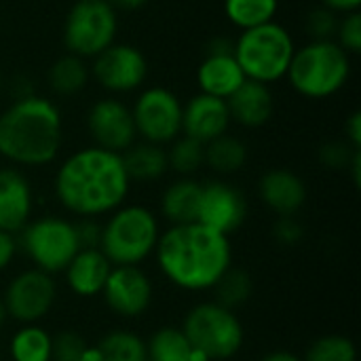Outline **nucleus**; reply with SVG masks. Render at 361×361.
I'll use <instances>...</instances> for the list:
<instances>
[{"label": "nucleus", "mask_w": 361, "mask_h": 361, "mask_svg": "<svg viewBox=\"0 0 361 361\" xmlns=\"http://www.w3.org/2000/svg\"><path fill=\"white\" fill-rule=\"evenodd\" d=\"M123 157L97 146L80 148L57 169L55 197L78 218H97L118 209L129 195Z\"/></svg>", "instance_id": "f257e3e1"}, {"label": "nucleus", "mask_w": 361, "mask_h": 361, "mask_svg": "<svg viewBox=\"0 0 361 361\" xmlns=\"http://www.w3.org/2000/svg\"><path fill=\"white\" fill-rule=\"evenodd\" d=\"M157 262L161 273L188 292L212 290L231 269L228 237L203 226L201 222L176 224L167 228L157 243Z\"/></svg>", "instance_id": "f03ea898"}, {"label": "nucleus", "mask_w": 361, "mask_h": 361, "mask_svg": "<svg viewBox=\"0 0 361 361\" xmlns=\"http://www.w3.org/2000/svg\"><path fill=\"white\" fill-rule=\"evenodd\" d=\"M61 148V114L51 99L17 97L0 114V157L15 165L40 167Z\"/></svg>", "instance_id": "7ed1b4c3"}, {"label": "nucleus", "mask_w": 361, "mask_h": 361, "mask_svg": "<svg viewBox=\"0 0 361 361\" xmlns=\"http://www.w3.org/2000/svg\"><path fill=\"white\" fill-rule=\"evenodd\" d=\"M351 76V55L336 40H311L294 51L286 78L309 99L338 93Z\"/></svg>", "instance_id": "20e7f679"}, {"label": "nucleus", "mask_w": 361, "mask_h": 361, "mask_svg": "<svg viewBox=\"0 0 361 361\" xmlns=\"http://www.w3.org/2000/svg\"><path fill=\"white\" fill-rule=\"evenodd\" d=\"M161 231L157 216L142 205H121L102 224L99 252L112 267H140L154 254Z\"/></svg>", "instance_id": "39448f33"}, {"label": "nucleus", "mask_w": 361, "mask_h": 361, "mask_svg": "<svg viewBox=\"0 0 361 361\" xmlns=\"http://www.w3.org/2000/svg\"><path fill=\"white\" fill-rule=\"evenodd\" d=\"M292 34L275 21L243 30L235 42V59L247 80L262 85L286 78L290 61L294 57Z\"/></svg>", "instance_id": "423d86ee"}, {"label": "nucleus", "mask_w": 361, "mask_h": 361, "mask_svg": "<svg viewBox=\"0 0 361 361\" xmlns=\"http://www.w3.org/2000/svg\"><path fill=\"white\" fill-rule=\"evenodd\" d=\"M192 351L203 361L228 360L243 345V326L235 311L218 302H201L192 307L182 324Z\"/></svg>", "instance_id": "0eeeda50"}, {"label": "nucleus", "mask_w": 361, "mask_h": 361, "mask_svg": "<svg viewBox=\"0 0 361 361\" xmlns=\"http://www.w3.org/2000/svg\"><path fill=\"white\" fill-rule=\"evenodd\" d=\"M118 30L116 8L106 0H76L63 23V44L76 57H95L108 49Z\"/></svg>", "instance_id": "6e6552de"}, {"label": "nucleus", "mask_w": 361, "mask_h": 361, "mask_svg": "<svg viewBox=\"0 0 361 361\" xmlns=\"http://www.w3.org/2000/svg\"><path fill=\"white\" fill-rule=\"evenodd\" d=\"M21 245L34 269L42 273H61L78 254L74 222L59 216H42L32 220L21 231Z\"/></svg>", "instance_id": "1a4fd4ad"}, {"label": "nucleus", "mask_w": 361, "mask_h": 361, "mask_svg": "<svg viewBox=\"0 0 361 361\" xmlns=\"http://www.w3.org/2000/svg\"><path fill=\"white\" fill-rule=\"evenodd\" d=\"M135 133L150 144H171L182 133V102L165 87L144 89L133 108Z\"/></svg>", "instance_id": "9d476101"}, {"label": "nucleus", "mask_w": 361, "mask_h": 361, "mask_svg": "<svg viewBox=\"0 0 361 361\" xmlns=\"http://www.w3.org/2000/svg\"><path fill=\"white\" fill-rule=\"evenodd\" d=\"M55 298L57 286L53 277L38 269H30L11 279L2 296V305L6 309V317L30 326L49 315Z\"/></svg>", "instance_id": "9b49d317"}, {"label": "nucleus", "mask_w": 361, "mask_h": 361, "mask_svg": "<svg viewBox=\"0 0 361 361\" xmlns=\"http://www.w3.org/2000/svg\"><path fill=\"white\" fill-rule=\"evenodd\" d=\"M91 72L104 89L112 93H127L142 87L148 74V63L137 47L112 42L93 57Z\"/></svg>", "instance_id": "f8f14e48"}, {"label": "nucleus", "mask_w": 361, "mask_h": 361, "mask_svg": "<svg viewBox=\"0 0 361 361\" xmlns=\"http://www.w3.org/2000/svg\"><path fill=\"white\" fill-rule=\"evenodd\" d=\"M87 129L97 148L116 154H123L137 137L131 108L114 97L99 99L91 106L87 114Z\"/></svg>", "instance_id": "ddd939ff"}, {"label": "nucleus", "mask_w": 361, "mask_h": 361, "mask_svg": "<svg viewBox=\"0 0 361 361\" xmlns=\"http://www.w3.org/2000/svg\"><path fill=\"white\" fill-rule=\"evenodd\" d=\"M102 296L114 315L135 319L150 309L152 281L140 267H112Z\"/></svg>", "instance_id": "4468645a"}, {"label": "nucleus", "mask_w": 361, "mask_h": 361, "mask_svg": "<svg viewBox=\"0 0 361 361\" xmlns=\"http://www.w3.org/2000/svg\"><path fill=\"white\" fill-rule=\"evenodd\" d=\"M245 216L247 203L237 186L222 180H212L203 184L197 222L228 237L243 224Z\"/></svg>", "instance_id": "2eb2a0df"}, {"label": "nucleus", "mask_w": 361, "mask_h": 361, "mask_svg": "<svg viewBox=\"0 0 361 361\" xmlns=\"http://www.w3.org/2000/svg\"><path fill=\"white\" fill-rule=\"evenodd\" d=\"M228 125L231 114L224 99L199 93L182 104V133L201 144L224 135Z\"/></svg>", "instance_id": "dca6fc26"}, {"label": "nucleus", "mask_w": 361, "mask_h": 361, "mask_svg": "<svg viewBox=\"0 0 361 361\" xmlns=\"http://www.w3.org/2000/svg\"><path fill=\"white\" fill-rule=\"evenodd\" d=\"M32 207L34 195L27 178L15 167L0 169V231L11 235L23 231L30 222Z\"/></svg>", "instance_id": "f3484780"}, {"label": "nucleus", "mask_w": 361, "mask_h": 361, "mask_svg": "<svg viewBox=\"0 0 361 361\" xmlns=\"http://www.w3.org/2000/svg\"><path fill=\"white\" fill-rule=\"evenodd\" d=\"M231 121L256 129L271 121L275 112V97L269 89V85L256 82V80H243L241 87L226 99Z\"/></svg>", "instance_id": "a211bd4d"}, {"label": "nucleus", "mask_w": 361, "mask_h": 361, "mask_svg": "<svg viewBox=\"0 0 361 361\" xmlns=\"http://www.w3.org/2000/svg\"><path fill=\"white\" fill-rule=\"evenodd\" d=\"M260 197L264 205L277 216H296L307 201V186L302 178L290 169H271L260 180Z\"/></svg>", "instance_id": "6ab92c4d"}, {"label": "nucleus", "mask_w": 361, "mask_h": 361, "mask_svg": "<svg viewBox=\"0 0 361 361\" xmlns=\"http://www.w3.org/2000/svg\"><path fill=\"white\" fill-rule=\"evenodd\" d=\"M112 264L99 250H78V254L63 269L68 288L80 298H93L102 294Z\"/></svg>", "instance_id": "aec40b11"}, {"label": "nucleus", "mask_w": 361, "mask_h": 361, "mask_svg": "<svg viewBox=\"0 0 361 361\" xmlns=\"http://www.w3.org/2000/svg\"><path fill=\"white\" fill-rule=\"evenodd\" d=\"M245 80L235 55H205L197 68V82L201 93L228 99Z\"/></svg>", "instance_id": "412c9836"}, {"label": "nucleus", "mask_w": 361, "mask_h": 361, "mask_svg": "<svg viewBox=\"0 0 361 361\" xmlns=\"http://www.w3.org/2000/svg\"><path fill=\"white\" fill-rule=\"evenodd\" d=\"M201 190H203V184L190 178L176 180L173 184L167 186L161 199V212L171 222V226L197 222L199 205H201Z\"/></svg>", "instance_id": "4be33fe9"}, {"label": "nucleus", "mask_w": 361, "mask_h": 361, "mask_svg": "<svg viewBox=\"0 0 361 361\" xmlns=\"http://www.w3.org/2000/svg\"><path fill=\"white\" fill-rule=\"evenodd\" d=\"M121 157L129 182H154L161 176H165V171L169 169L167 152L159 144H150V142L131 144Z\"/></svg>", "instance_id": "5701e85b"}, {"label": "nucleus", "mask_w": 361, "mask_h": 361, "mask_svg": "<svg viewBox=\"0 0 361 361\" xmlns=\"http://www.w3.org/2000/svg\"><path fill=\"white\" fill-rule=\"evenodd\" d=\"M146 357L148 361H192L197 360L188 338L184 336L182 328L165 326L157 330L150 341L146 343Z\"/></svg>", "instance_id": "b1692460"}, {"label": "nucleus", "mask_w": 361, "mask_h": 361, "mask_svg": "<svg viewBox=\"0 0 361 361\" xmlns=\"http://www.w3.org/2000/svg\"><path fill=\"white\" fill-rule=\"evenodd\" d=\"M205 163L216 173H235L247 163V146L235 135H220L205 144Z\"/></svg>", "instance_id": "393cba45"}, {"label": "nucleus", "mask_w": 361, "mask_h": 361, "mask_svg": "<svg viewBox=\"0 0 361 361\" xmlns=\"http://www.w3.org/2000/svg\"><path fill=\"white\" fill-rule=\"evenodd\" d=\"M89 82V68L82 57L72 53L59 57L49 70V85L59 95H74L82 91Z\"/></svg>", "instance_id": "a878e982"}, {"label": "nucleus", "mask_w": 361, "mask_h": 361, "mask_svg": "<svg viewBox=\"0 0 361 361\" xmlns=\"http://www.w3.org/2000/svg\"><path fill=\"white\" fill-rule=\"evenodd\" d=\"M102 361H148L146 341L129 330H112L97 343Z\"/></svg>", "instance_id": "bb28decb"}, {"label": "nucleus", "mask_w": 361, "mask_h": 361, "mask_svg": "<svg viewBox=\"0 0 361 361\" xmlns=\"http://www.w3.org/2000/svg\"><path fill=\"white\" fill-rule=\"evenodd\" d=\"M279 0H224V13L228 21L241 30H250L273 21Z\"/></svg>", "instance_id": "cd10ccee"}, {"label": "nucleus", "mask_w": 361, "mask_h": 361, "mask_svg": "<svg viewBox=\"0 0 361 361\" xmlns=\"http://www.w3.org/2000/svg\"><path fill=\"white\" fill-rule=\"evenodd\" d=\"M13 361H51V334L36 324L23 326L11 338Z\"/></svg>", "instance_id": "c85d7f7f"}, {"label": "nucleus", "mask_w": 361, "mask_h": 361, "mask_svg": "<svg viewBox=\"0 0 361 361\" xmlns=\"http://www.w3.org/2000/svg\"><path fill=\"white\" fill-rule=\"evenodd\" d=\"M216 292V302L224 309H239L243 307L250 298H252V292H254V281L250 277L247 271L243 269H228L218 281L216 286L212 288Z\"/></svg>", "instance_id": "c756f323"}, {"label": "nucleus", "mask_w": 361, "mask_h": 361, "mask_svg": "<svg viewBox=\"0 0 361 361\" xmlns=\"http://www.w3.org/2000/svg\"><path fill=\"white\" fill-rule=\"evenodd\" d=\"M167 152V167L173 169L180 176H190L201 165H205V144L182 135L171 142V148Z\"/></svg>", "instance_id": "7c9ffc66"}, {"label": "nucleus", "mask_w": 361, "mask_h": 361, "mask_svg": "<svg viewBox=\"0 0 361 361\" xmlns=\"http://www.w3.org/2000/svg\"><path fill=\"white\" fill-rule=\"evenodd\" d=\"M302 361H357V349L351 338L341 334H330L317 338Z\"/></svg>", "instance_id": "2f4dec72"}, {"label": "nucleus", "mask_w": 361, "mask_h": 361, "mask_svg": "<svg viewBox=\"0 0 361 361\" xmlns=\"http://www.w3.org/2000/svg\"><path fill=\"white\" fill-rule=\"evenodd\" d=\"M89 351L87 341L72 330L51 336V361H82Z\"/></svg>", "instance_id": "473e14b6"}, {"label": "nucleus", "mask_w": 361, "mask_h": 361, "mask_svg": "<svg viewBox=\"0 0 361 361\" xmlns=\"http://www.w3.org/2000/svg\"><path fill=\"white\" fill-rule=\"evenodd\" d=\"M307 32L313 40H334L336 27H338V17L334 11L319 6L307 15Z\"/></svg>", "instance_id": "72a5a7b5"}, {"label": "nucleus", "mask_w": 361, "mask_h": 361, "mask_svg": "<svg viewBox=\"0 0 361 361\" xmlns=\"http://www.w3.org/2000/svg\"><path fill=\"white\" fill-rule=\"evenodd\" d=\"M336 42L349 53V55H357L361 51V13L353 11L347 13L343 19H338V27H336Z\"/></svg>", "instance_id": "f704fd0d"}, {"label": "nucleus", "mask_w": 361, "mask_h": 361, "mask_svg": "<svg viewBox=\"0 0 361 361\" xmlns=\"http://www.w3.org/2000/svg\"><path fill=\"white\" fill-rule=\"evenodd\" d=\"M360 148H353L347 140L341 142V140H332V142H326L319 150V161L324 167H330V169H347L355 157Z\"/></svg>", "instance_id": "c9c22d12"}, {"label": "nucleus", "mask_w": 361, "mask_h": 361, "mask_svg": "<svg viewBox=\"0 0 361 361\" xmlns=\"http://www.w3.org/2000/svg\"><path fill=\"white\" fill-rule=\"evenodd\" d=\"M273 237L277 243L292 247L298 245L305 237V226L294 216H279V220L273 224Z\"/></svg>", "instance_id": "e433bc0d"}, {"label": "nucleus", "mask_w": 361, "mask_h": 361, "mask_svg": "<svg viewBox=\"0 0 361 361\" xmlns=\"http://www.w3.org/2000/svg\"><path fill=\"white\" fill-rule=\"evenodd\" d=\"M74 231H76V239H78L80 250H99L102 224L95 218H80L74 224Z\"/></svg>", "instance_id": "4c0bfd02"}, {"label": "nucleus", "mask_w": 361, "mask_h": 361, "mask_svg": "<svg viewBox=\"0 0 361 361\" xmlns=\"http://www.w3.org/2000/svg\"><path fill=\"white\" fill-rule=\"evenodd\" d=\"M17 254V241L11 233L0 231V271H4Z\"/></svg>", "instance_id": "58836bf2"}, {"label": "nucleus", "mask_w": 361, "mask_h": 361, "mask_svg": "<svg viewBox=\"0 0 361 361\" xmlns=\"http://www.w3.org/2000/svg\"><path fill=\"white\" fill-rule=\"evenodd\" d=\"M345 137H347V142H349L353 148H360L361 146V112L360 110H355V112L347 118V123H345Z\"/></svg>", "instance_id": "ea45409f"}, {"label": "nucleus", "mask_w": 361, "mask_h": 361, "mask_svg": "<svg viewBox=\"0 0 361 361\" xmlns=\"http://www.w3.org/2000/svg\"><path fill=\"white\" fill-rule=\"evenodd\" d=\"M322 6H326V8L334 11L336 15H338V13L347 15V13L360 11L361 0H322Z\"/></svg>", "instance_id": "a19ab883"}, {"label": "nucleus", "mask_w": 361, "mask_h": 361, "mask_svg": "<svg viewBox=\"0 0 361 361\" xmlns=\"http://www.w3.org/2000/svg\"><path fill=\"white\" fill-rule=\"evenodd\" d=\"M235 51V42H231L228 38H212L207 42L205 55H233Z\"/></svg>", "instance_id": "79ce46f5"}, {"label": "nucleus", "mask_w": 361, "mask_h": 361, "mask_svg": "<svg viewBox=\"0 0 361 361\" xmlns=\"http://www.w3.org/2000/svg\"><path fill=\"white\" fill-rule=\"evenodd\" d=\"M108 4H112L114 8H125V11H135L140 6H144L148 0H106Z\"/></svg>", "instance_id": "37998d69"}, {"label": "nucleus", "mask_w": 361, "mask_h": 361, "mask_svg": "<svg viewBox=\"0 0 361 361\" xmlns=\"http://www.w3.org/2000/svg\"><path fill=\"white\" fill-rule=\"evenodd\" d=\"M260 361H302L298 355L294 353H288V351H275V353H269L264 355Z\"/></svg>", "instance_id": "c03bdc74"}, {"label": "nucleus", "mask_w": 361, "mask_h": 361, "mask_svg": "<svg viewBox=\"0 0 361 361\" xmlns=\"http://www.w3.org/2000/svg\"><path fill=\"white\" fill-rule=\"evenodd\" d=\"M347 169H351L353 182H355V186H360V176H361V152L360 150L355 152V157H353V161H351V165H349Z\"/></svg>", "instance_id": "a18cd8bd"}, {"label": "nucleus", "mask_w": 361, "mask_h": 361, "mask_svg": "<svg viewBox=\"0 0 361 361\" xmlns=\"http://www.w3.org/2000/svg\"><path fill=\"white\" fill-rule=\"evenodd\" d=\"M4 322H6V309H4V305H2V298H0V328L4 326Z\"/></svg>", "instance_id": "49530a36"}, {"label": "nucleus", "mask_w": 361, "mask_h": 361, "mask_svg": "<svg viewBox=\"0 0 361 361\" xmlns=\"http://www.w3.org/2000/svg\"><path fill=\"white\" fill-rule=\"evenodd\" d=\"M192 361H203V360H201V357H197V360H192Z\"/></svg>", "instance_id": "de8ad7c7"}, {"label": "nucleus", "mask_w": 361, "mask_h": 361, "mask_svg": "<svg viewBox=\"0 0 361 361\" xmlns=\"http://www.w3.org/2000/svg\"><path fill=\"white\" fill-rule=\"evenodd\" d=\"M0 87H2V76H0Z\"/></svg>", "instance_id": "09e8293b"}]
</instances>
